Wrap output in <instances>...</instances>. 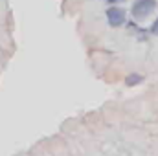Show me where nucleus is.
I'll return each mask as SVG.
<instances>
[{
	"label": "nucleus",
	"instance_id": "f257e3e1",
	"mask_svg": "<svg viewBox=\"0 0 158 156\" xmlns=\"http://www.w3.org/2000/svg\"><path fill=\"white\" fill-rule=\"evenodd\" d=\"M155 9H156V0H136V2L132 4L131 13H132V17H134L136 20H143V18H147Z\"/></svg>",
	"mask_w": 158,
	"mask_h": 156
},
{
	"label": "nucleus",
	"instance_id": "f03ea898",
	"mask_svg": "<svg viewBox=\"0 0 158 156\" xmlns=\"http://www.w3.org/2000/svg\"><path fill=\"white\" fill-rule=\"evenodd\" d=\"M107 20H109V26L112 28H119L125 24V11L121 7H109L107 9Z\"/></svg>",
	"mask_w": 158,
	"mask_h": 156
},
{
	"label": "nucleus",
	"instance_id": "7ed1b4c3",
	"mask_svg": "<svg viewBox=\"0 0 158 156\" xmlns=\"http://www.w3.org/2000/svg\"><path fill=\"white\" fill-rule=\"evenodd\" d=\"M142 81H143V76L132 72V74H127V77H125V84H127V86H134V84H138V83H142Z\"/></svg>",
	"mask_w": 158,
	"mask_h": 156
},
{
	"label": "nucleus",
	"instance_id": "20e7f679",
	"mask_svg": "<svg viewBox=\"0 0 158 156\" xmlns=\"http://www.w3.org/2000/svg\"><path fill=\"white\" fill-rule=\"evenodd\" d=\"M149 31H151L153 35H158V18H156V22H155V24L151 26V30H149Z\"/></svg>",
	"mask_w": 158,
	"mask_h": 156
},
{
	"label": "nucleus",
	"instance_id": "39448f33",
	"mask_svg": "<svg viewBox=\"0 0 158 156\" xmlns=\"http://www.w3.org/2000/svg\"><path fill=\"white\" fill-rule=\"evenodd\" d=\"M109 4H118V2H123V0H107Z\"/></svg>",
	"mask_w": 158,
	"mask_h": 156
}]
</instances>
